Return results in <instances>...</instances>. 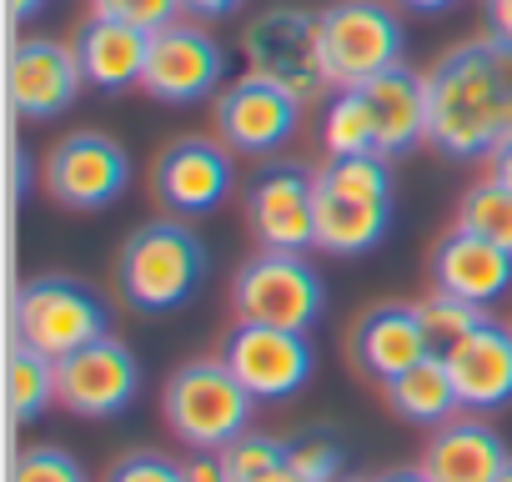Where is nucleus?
<instances>
[{
  "label": "nucleus",
  "mask_w": 512,
  "mask_h": 482,
  "mask_svg": "<svg viewBox=\"0 0 512 482\" xmlns=\"http://www.w3.org/2000/svg\"><path fill=\"white\" fill-rule=\"evenodd\" d=\"M427 146L452 161H482L512 136V46L497 36L462 41L427 71Z\"/></svg>",
  "instance_id": "nucleus-1"
},
{
  "label": "nucleus",
  "mask_w": 512,
  "mask_h": 482,
  "mask_svg": "<svg viewBox=\"0 0 512 482\" xmlns=\"http://www.w3.org/2000/svg\"><path fill=\"white\" fill-rule=\"evenodd\" d=\"M206 272H211L206 241L186 226V216L141 221L121 241V262H116L126 307H136L146 317H161V312L186 307L201 292Z\"/></svg>",
  "instance_id": "nucleus-2"
},
{
  "label": "nucleus",
  "mask_w": 512,
  "mask_h": 482,
  "mask_svg": "<svg viewBox=\"0 0 512 482\" xmlns=\"http://www.w3.org/2000/svg\"><path fill=\"white\" fill-rule=\"evenodd\" d=\"M251 407L256 397L236 382V372L221 357H196L176 367L161 392L166 427L191 452H221L226 442H236L251 427Z\"/></svg>",
  "instance_id": "nucleus-3"
},
{
  "label": "nucleus",
  "mask_w": 512,
  "mask_h": 482,
  "mask_svg": "<svg viewBox=\"0 0 512 482\" xmlns=\"http://www.w3.org/2000/svg\"><path fill=\"white\" fill-rule=\"evenodd\" d=\"M241 56H246L251 76L282 86L302 106H312V101H322V91H332L327 61H322V11H307V6L256 11L241 31Z\"/></svg>",
  "instance_id": "nucleus-4"
},
{
  "label": "nucleus",
  "mask_w": 512,
  "mask_h": 482,
  "mask_svg": "<svg viewBox=\"0 0 512 482\" xmlns=\"http://www.w3.org/2000/svg\"><path fill=\"white\" fill-rule=\"evenodd\" d=\"M111 332V307L96 297V287L76 277H36L16 292L11 307V337L36 347L41 357L61 362L81 352L86 342Z\"/></svg>",
  "instance_id": "nucleus-5"
},
{
  "label": "nucleus",
  "mask_w": 512,
  "mask_h": 482,
  "mask_svg": "<svg viewBox=\"0 0 512 482\" xmlns=\"http://www.w3.org/2000/svg\"><path fill=\"white\" fill-rule=\"evenodd\" d=\"M231 312L236 322L307 332L327 312L322 272L307 262V252H256L231 282Z\"/></svg>",
  "instance_id": "nucleus-6"
},
{
  "label": "nucleus",
  "mask_w": 512,
  "mask_h": 482,
  "mask_svg": "<svg viewBox=\"0 0 512 482\" xmlns=\"http://www.w3.org/2000/svg\"><path fill=\"white\" fill-rule=\"evenodd\" d=\"M402 16L382 0H337L322 11V61L332 91H357L372 76L402 66Z\"/></svg>",
  "instance_id": "nucleus-7"
},
{
  "label": "nucleus",
  "mask_w": 512,
  "mask_h": 482,
  "mask_svg": "<svg viewBox=\"0 0 512 482\" xmlns=\"http://www.w3.org/2000/svg\"><path fill=\"white\" fill-rule=\"evenodd\" d=\"M46 196L66 211H101L131 186V156L106 131H71L46 156Z\"/></svg>",
  "instance_id": "nucleus-8"
},
{
  "label": "nucleus",
  "mask_w": 512,
  "mask_h": 482,
  "mask_svg": "<svg viewBox=\"0 0 512 482\" xmlns=\"http://www.w3.org/2000/svg\"><path fill=\"white\" fill-rule=\"evenodd\" d=\"M226 86V51L201 21H171L166 31H151V56L141 91L161 106H196Z\"/></svg>",
  "instance_id": "nucleus-9"
},
{
  "label": "nucleus",
  "mask_w": 512,
  "mask_h": 482,
  "mask_svg": "<svg viewBox=\"0 0 512 482\" xmlns=\"http://www.w3.org/2000/svg\"><path fill=\"white\" fill-rule=\"evenodd\" d=\"M211 126H216V141L236 156H277L302 126V101L246 71L241 81L216 91Z\"/></svg>",
  "instance_id": "nucleus-10"
},
{
  "label": "nucleus",
  "mask_w": 512,
  "mask_h": 482,
  "mask_svg": "<svg viewBox=\"0 0 512 482\" xmlns=\"http://www.w3.org/2000/svg\"><path fill=\"white\" fill-rule=\"evenodd\" d=\"M221 362L256 402H287L312 382V342L307 332L236 322L221 342Z\"/></svg>",
  "instance_id": "nucleus-11"
},
{
  "label": "nucleus",
  "mask_w": 512,
  "mask_h": 482,
  "mask_svg": "<svg viewBox=\"0 0 512 482\" xmlns=\"http://www.w3.org/2000/svg\"><path fill=\"white\" fill-rule=\"evenodd\" d=\"M141 392V362L121 337H96L81 352L56 362V407L71 417H121Z\"/></svg>",
  "instance_id": "nucleus-12"
},
{
  "label": "nucleus",
  "mask_w": 512,
  "mask_h": 482,
  "mask_svg": "<svg viewBox=\"0 0 512 482\" xmlns=\"http://www.w3.org/2000/svg\"><path fill=\"white\" fill-rule=\"evenodd\" d=\"M246 226L262 252H312L317 247V176L302 166H267L246 186Z\"/></svg>",
  "instance_id": "nucleus-13"
},
{
  "label": "nucleus",
  "mask_w": 512,
  "mask_h": 482,
  "mask_svg": "<svg viewBox=\"0 0 512 482\" xmlns=\"http://www.w3.org/2000/svg\"><path fill=\"white\" fill-rule=\"evenodd\" d=\"M236 186V151L211 136H181L156 156L151 191L171 216H211Z\"/></svg>",
  "instance_id": "nucleus-14"
},
{
  "label": "nucleus",
  "mask_w": 512,
  "mask_h": 482,
  "mask_svg": "<svg viewBox=\"0 0 512 482\" xmlns=\"http://www.w3.org/2000/svg\"><path fill=\"white\" fill-rule=\"evenodd\" d=\"M86 76H81V56L66 41H46V36H26L16 41L11 61H6V91L16 116L26 121H56L76 106Z\"/></svg>",
  "instance_id": "nucleus-15"
},
{
  "label": "nucleus",
  "mask_w": 512,
  "mask_h": 482,
  "mask_svg": "<svg viewBox=\"0 0 512 482\" xmlns=\"http://www.w3.org/2000/svg\"><path fill=\"white\" fill-rule=\"evenodd\" d=\"M352 357L377 382H392L407 367H417L422 357H432V337H427L422 307L417 302H382V307H372L357 322V332H352Z\"/></svg>",
  "instance_id": "nucleus-16"
},
{
  "label": "nucleus",
  "mask_w": 512,
  "mask_h": 482,
  "mask_svg": "<svg viewBox=\"0 0 512 482\" xmlns=\"http://www.w3.org/2000/svg\"><path fill=\"white\" fill-rule=\"evenodd\" d=\"M447 357L452 387L462 397V407L472 412H497L512 402V327L482 317V327H472Z\"/></svg>",
  "instance_id": "nucleus-17"
},
{
  "label": "nucleus",
  "mask_w": 512,
  "mask_h": 482,
  "mask_svg": "<svg viewBox=\"0 0 512 482\" xmlns=\"http://www.w3.org/2000/svg\"><path fill=\"white\" fill-rule=\"evenodd\" d=\"M432 282L442 292L472 302V307H492L512 287V252H502V247H492V241L452 226L437 241V252H432Z\"/></svg>",
  "instance_id": "nucleus-18"
},
{
  "label": "nucleus",
  "mask_w": 512,
  "mask_h": 482,
  "mask_svg": "<svg viewBox=\"0 0 512 482\" xmlns=\"http://www.w3.org/2000/svg\"><path fill=\"white\" fill-rule=\"evenodd\" d=\"M76 56H81V76L91 91L101 96H121L131 86H141L146 76V56H151V31L111 21V16H91L76 31Z\"/></svg>",
  "instance_id": "nucleus-19"
},
{
  "label": "nucleus",
  "mask_w": 512,
  "mask_h": 482,
  "mask_svg": "<svg viewBox=\"0 0 512 482\" xmlns=\"http://www.w3.org/2000/svg\"><path fill=\"white\" fill-rule=\"evenodd\" d=\"M377 116V151L382 156H407L427 141L432 126V101H427V76H417L407 61L372 76L367 86H357Z\"/></svg>",
  "instance_id": "nucleus-20"
},
{
  "label": "nucleus",
  "mask_w": 512,
  "mask_h": 482,
  "mask_svg": "<svg viewBox=\"0 0 512 482\" xmlns=\"http://www.w3.org/2000/svg\"><path fill=\"white\" fill-rule=\"evenodd\" d=\"M507 442L492 422L482 417H452L442 427H432L427 452H422V472L432 482H492L507 462Z\"/></svg>",
  "instance_id": "nucleus-21"
},
{
  "label": "nucleus",
  "mask_w": 512,
  "mask_h": 482,
  "mask_svg": "<svg viewBox=\"0 0 512 482\" xmlns=\"http://www.w3.org/2000/svg\"><path fill=\"white\" fill-rule=\"evenodd\" d=\"M392 231V201H357L317 186V247L327 257H367Z\"/></svg>",
  "instance_id": "nucleus-22"
},
{
  "label": "nucleus",
  "mask_w": 512,
  "mask_h": 482,
  "mask_svg": "<svg viewBox=\"0 0 512 482\" xmlns=\"http://www.w3.org/2000/svg\"><path fill=\"white\" fill-rule=\"evenodd\" d=\"M382 392H387L392 417L417 422V427H442V422H452L457 407H462V397H457V387H452V372H447V357H442V352H432V357H422L417 367H407L402 377L382 382Z\"/></svg>",
  "instance_id": "nucleus-23"
},
{
  "label": "nucleus",
  "mask_w": 512,
  "mask_h": 482,
  "mask_svg": "<svg viewBox=\"0 0 512 482\" xmlns=\"http://www.w3.org/2000/svg\"><path fill=\"white\" fill-rule=\"evenodd\" d=\"M6 397L16 422H36L41 412L56 407V362L26 347L21 337H11V357H6Z\"/></svg>",
  "instance_id": "nucleus-24"
},
{
  "label": "nucleus",
  "mask_w": 512,
  "mask_h": 482,
  "mask_svg": "<svg viewBox=\"0 0 512 482\" xmlns=\"http://www.w3.org/2000/svg\"><path fill=\"white\" fill-rule=\"evenodd\" d=\"M457 226L492 241L502 252H512V186H502L497 176L472 181L457 201Z\"/></svg>",
  "instance_id": "nucleus-25"
},
{
  "label": "nucleus",
  "mask_w": 512,
  "mask_h": 482,
  "mask_svg": "<svg viewBox=\"0 0 512 482\" xmlns=\"http://www.w3.org/2000/svg\"><path fill=\"white\" fill-rule=\"evenodd\" d=\"M322 146L327 156H367L377 151V116L362 91H337L322 111Z\"/></svg>",
  "instance_id": "nucleus-26"
},
{
  "label": "nucleus",
  "mask_w": 512,
  "mask_h": 482,
  "mask_svg": "<svg viewBox=\"0 0 512 482\" xmlns=\"http://www.w3.org/2000/svg\"><path fill=\"white\" fill-rule=\"evenodd\" d=\"M322 191L337 196H357V201H392V156L367 151V156H327V166L317 171Z\"/></svg>",
  "instance_id": "nucleus-27"
},
{
  "label": "nucleus",
  "mask_w": 512,
  "mask_h": 482,
  "mask_svg": "<svg viewBox=\"0 0 512 482\" xmlns=\"http://www.w3.org/2000/svg\"><path fill=\"white\" fill-rule=\"evenodd\" d=\"M417 307H422L432 352H452L472 327H482V307H472V302H462V297H452V292H442V287H432V297L417 302Z\"/></svg>",
  "instance_id": "nucleus-28"
},
{
  "label": "nucleus",
  "mask_w": 512,
  "mask_h": 482,
  "mask_svg": "<svg viewBox=\"0 0 512 482\" xmlns=\"http://www.w3.org/2000/svg\"><path fill=\"white\" fill-rule=\"evenodd\" d=\"M282 462H287V442H277L267 432H241L236 442L221 447V467L231 482H256L262 472H272Z\"/></svg>",
  "instance_id": "nucleus-29"
},
{
  "label": "nucleus",
  "mask_w": 512,
  "mask_h": 482,
  "mask_svg": "<svg viewBox=\"0 0 512 482\" xmlns=\"http://www.w3.org/2000/svg\"><path fill=\"white\" fill-rule=\"evenodd\" d=\"M287 467L307 482H342V442L327 437V432H307V437H292L287 442Z\"/></svg>",
  "instance_id": "nucleus-30"
},
{
  "label": "nucleus",
  "mask_w": 512,
  "mask_h": 482,
  "mask_svg": "<svg viewBox=\"0 0 512 482\" xmlns=\"http://www.w3.org/2000/svg\"><path fill=\"white\" fill-rule=\"evenodd\" d=\"M11 482H91L86 467L61 447H26L11 467Z\"/></svg>",
  "instance_id": "nucleus-31"
},
{
  "label": "nucleus",
  "mask_w": 512,
  "mask_h": 482,
  "mask_svg": "<svg viewBox=\"0 0 512 482\" xmlns=\"http://www.w3.org/2000/svg\"><path fill=\"white\" fill-rule=\"evenodd\" d=\"M181 0H91V16H111L141 31H166L171 21H181Z\"/></svg>",
  "instance_id": "nucleus-32"
},
{
  "label": "nucleus",
  "mask_w": 512,
  "mask_h": 482,
  "mask_svg": "<svg viewBox=\"0 0 512 482\" xmlns=\"http://www.w3.org/2000/svg\"><path fill=\"white\" fill-rule=\"evenodd\" d=\"M106 482H186V462H171L161 452H131L106 472Z\"/></svg>",
  "instance_id": "nucleus-33"
},
{
  "label": "nucleus",
  "mask_w": 512,
  "mask_h": 482,
  "mask_svg": "<svg viewBox=\"0 0 512 482\" xmlns=\"http://www.w3.org/2000/svg\"><path fill=\"white\" fill-rule=\"evenodd\" d=\"M186 482H231L221 467V452H191L186 457Z\"/></svg>",
  "instance_id": "nucleus-34"
},
{
  "label": "nucleus",
  "mask_w": 512,
  "mask_h": 482,
  "mask_svg": "<svg viewBox=\"0 0 512 482\" xmlns=\"http://www.w3.org/2000/svg\"><path fill=\"white\" fill-rule=\"evenodd\" d=\"M482 16H487V36L512 46V0H482Z\"/></svg>",
  "instance_id": "nucleus-35"
},
{
  "label": "nucleus",
  "mask_w": 512,
  "mask_h": 482,
  "mask_svg": "<svg viewBox=\"0 0 512 482\" xmlns=\"http://www.w3.org/2000/svg\"><path fill=\"white\" fill-rule=\"evenodd\" d=\"M186 6V16H196V21H226L236 6H246V0H181Z\"/></svg>",
  "instance_id": "nucleus-36"
},
{
  "label": "nucleus",
  "mask_w": 512,
  "mask_h": 482,
  "mask_svg": "<svg viewBox=\"0 0 512 482\" xmlns=\"http://www.w3.org/2000/svg\"><path fill=\"white\" fill-rule=\"evenodd\" d=\"M487 166H492V176H497L502 186H512V136H507V141H502V146L487 156Z\"/></svg>",
  "instance_id": "nucleus-37"
},
{
  "label": "nucleus",
  "mask_w": 512,
  "mask_h": 482,
  "mask_svg": "<svg viewBox=\"0 0 512 482\" xmlns=\"http://www.w3.org/2000/svg\"><path fill=\"white\" fill-rule=\"evenodd\" d=\"M397 6H407V11H417V16H442V11L457 6V0H397Z\"/></svg>",
  "instance_id": "nucleus-38"
},
{
  "label": "nucleus",
  "mask_w": 512,
  "mask_h": 482,
  "mask_svg": "<svg viewBox=\"0 0 512 482\" xmlns=\"http://www.w3.org/2000/svg\"><path fill=\"white\" fill-rule=\"evenodd\" d=\"M372 482H432L422 467H392V472H382V477H372Z\"/></svg>",
  "instance_id": "nucleus-39"
},
{
  "label": "nucleus",
  "mask_w": 512,
  "mask_h": 482,
  "mask_svg": "<svg viewBox=\"0 0 512 482\" xmlns=\"http://www.w3.org/2000/svg\"><path fill=\"white\" fill-rule=\"evenodd\" d=\"M36 11H46V0H11V16L16 21H31Z\"/></svg>",
  "instance_id": "nucleus-40"
},
{
  "label": "nucleus",
  "mask_w": 512,
  "mask_h": 482,
  "mask_svg": "<svg viewBox=\"0 0 512 482\" xmlns=\"http://www.w3.org/2000/svg\"><path fill=\"white\" fill-rule=\"evenodd\" d=\"M256 482H307V477H297V472H292V467L282 462V467H272V472H262V477H256Z\"/></svg>",
  "instance_id": "nucleus-41"
},
{
  "label": "nucleus",
  "mask_w": 512,
  "mask_h": 482,
  "mask_svg": "<svg viewBox=\"0 0 512 482\" xmlns=\"http://www.w3.org/2000/svg\"><path fill=\"white\" fill-rule=\"evenodd\" d=\"M492 482H512V457H507V462H502V472H497V477H492Z\"/></svg>",
  "instance_id": "nucleus-42"
}]
</instances>
